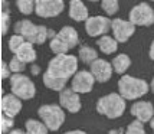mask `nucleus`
Here are the masks:
<instances>
[{"instance_id":"2f4dec72","label":"nucleus","mask_w":154,"mask_h":134,"mask_svg":"<svg viewBox=\"0 0 154 134\" xmlns=\"http://www.w3.org/2000/svg\"><path fill=\"white\" fill-rule=\"evenodd\" d=\"M0 74H2V79H10L12 76V71L6 62H2V67H0Z\"/></svg>"},{"instance_id":"5701e85b","label":"nucleus","mask_w":154,"mask_h":134,"mask_svg":"<svg viewBox=\"0 0 154 134\" xmlns=\"http://www.w3.org/2000/svg\"><path fill=\"white\" fill-rule=\"evenodd\" d=\"M49 48L55 55H68V51H69L68 43L60 38L59 35H56L54 39L49 40Z\"/></svg>"},{"instance_id":"9d476101","label":"nucleus","mask_w":154,"mask_h":134,"mask_svg":"<svg viewBox=\"0 0 154 134\" xmlns=\"http://www.w3.org/2000/svg\"><path fill=\"white\" fill-rule=\"evenodd\" d=\"M94 84H95L94 75L91 74L89 71H85V69L78 71L74 78L71 79V88L78 94L91 92L92 88H94Z\"/></svg>"},{"instance_id":"6ab92c4d","label":"nucleus","mask_w":154,"mask_h":134,"mask_svg":"<svg viewBox=\"0 0 154 134\" xmlns=\"http://www.w3.org/2000/svg\"><path fill=\"white\" fill-rule=\"evenodd\" d=\"M16 58H19L23 64H33L35 61H36V51H35L33 48V43H30V42H25L20 49L17 51V54L14 55Z\"/></svg>"},{"instance_id":"4be33fe9","label":"nucleus","mask_w":154,"mask_h":134,"mask_svg":"<svg viewBox=\"0 0 154 134\" xmlns=\"http://www.w3.org/2000/svg\"><path fill=\"white\" fill-rule=\"evenodd\" d=\"M48 127L39 120H27L25 123V134H48Z\"/></svg>"},{"instance_id":"6e6552de","label":"nucleus","mask_w":154,"mask_h":134,"mask_svg":"<svg viewBox=\"0 0 154 134\" xmlns=\"http://www.w3.org/2000/svg\"><path fill=\"white\" fill-rule=\"evenodd\" d=\"M65 9V3L62 0H36L35 13L39 17L49 19L59 16Z\"/></svg>"},{"instance_id":"bb28decb","label":"nucleus","mask_w":154,"mask_h":134,"mask_svg":"<svg viewBox=\"0 0 154 134\" xmlns=\"http://www.w3.org/2000/svg\"><path fill=\"white\" fill-rule=\"evenodd\" d=\"M25 42H26V39H25L23 36H20V35H12V36L9 38V51L16 55L17 51L20 49V46H22Z\"/></svg>"},{"instance_id":"aec40b11","label":"nucleus","mask_w":154,"mask_h":134,"mask_svg":"<svg viewBox=\"0 0 154 134\" xmlns=\"http://www.w3.org/2000/svg\"><path fill=\"white\" fill-rule=\"evenodd\" d=\"M58 35H59L60 38H62V39L68 43L69 49L75 48L76 45H78V42H79L78 32H76V29H75V27H72V26H63L59 32H58Z\"/></svg>"},{"instance_id":"7ed1b4c3","label":"nucleus","mask_w":154,"mask_h":134,"mask_svg":"<svg viewBox=\"0 0 154 134\" xmlns=\"http://www.w3.org/2000/svg\"><path fill=\"white\" fill-rule=\"evenodd\" d=\"M97 113L100 115H104L109 120L120 118L125 111V100L118 92H111L104 97H101L97 101Z\"/></svg>"},{"instance_id":"39448f33","label":"nucleus","mask_w":154,"mask_h":134,"mask_svg":"<svg viewBox=\"0 0 154 134\" xmlns=\"http://www.w3.org/2000/svg\"><path fill=\"white\" fill-rule=\"evenodd\" d=\"M9 85L12 94H14L20 100H32L36 94L33 81L25 74H13L9 79Z\"/></svg>"},{"instance_id":"e433bc0d","label":"nucleus","mask_w":154,"mask_h":134,"mask_svg":"<svg viewBox=\"0 0 154 134\" xmlns=\"http://www.w3.org/2000/svg\"><path fill=\"white\" fill-rule=\"evenodd\" d=\"M56 35H58V33H56L55 30H52V29H49V32H48V36H49V40H51V39H54V38H55V36H56Z\"/></svg>"},{"instance_id":"7c9ffc66","label":"nucleus","mask_w":154,"mask_h":134,"mask_svg":"<svg viewBox=\"0 0 154 134\" xmlns=\"http://www.w3.org/2000/svg\"><path fill=\"white\" fill-rule=\"evenodd\" d=\"M9 25H10V14L6 10H2V14H0V27H2V35L3 36L7 33Z\"/></svg>"},{"instance_id":"423d86ee","label":"nucleus","mask_w":154,"mask_h":134,"mask_svg":"<svg viewBox=\"0 0 154 134\" xmlns=\"http://www.w3.org/2000/svg\"><path fill=\"white\" fill-rule=\"evenodd\" d=\"M128 20L134 26H151L154 25V9L148 3L141 2L130 10Z\"/></svg>"},{"instance_id":"4468645a","label":"nucleus","mask_w":154,"mask_h":134,"mask_svg":"<svg viewBox=\"0 0 154 134\" xmlns=\"http://www.w3.org/2000/svg\"><path fill=\"white\" fill-rule=\"evenodd\" d=\"M22 100L17 98L14 94H6L2 98V114L6 117L14 118L22 111Z\"/></svg>"},{"instance_id":"393cba45","label":"nucleus","mask_w":154,"mask_h":134,"mask_svg":"<svg viewBox=\"0 0 154 134\" xmlns=\"http://www.w3.org/2000/svg\"><path fill=\"white\" fill-rule=\"evenodd\" d=\"M16 6H17L20 13L27 16V14H30L35 12L36 2H33V0H17V2H16Z\"/></svg>"},{"instance_id":"f8f14e48","label":"nucleus","mask_w":154,"mask_h":134,"mask_svg":"<svg viewBox=\"0 0 154 134\" xmlns=\"http://www.w3.org/2000/svg\"><path fill=\"white\" fill-rule=\"evenodd\" d=\"M130 114L140 123H150L154 118V105L150 101H135L130 108Z\"/></svg>"},{"instance_id":"a878e982","label":"nucleus","mask_w":154,"mask_h":134,"mask_svg":"<svg viewBox=\"0 0 154 134\" xmlns=\"http://www.w3.org/2000/svg\"><path fill=\"white\" fill-rule=\"evenodd\" d=\"M101 7L108 16H114L120 10V3L117 0H102L101 2Z\"/></svg>"},{"instance_id":"b1692460","label":"nucleus","mask_w":154,"mask_h":134,"mask_svg":"<svg viewBox=\"0 0 154 134\" xmlns=\"http://www.w3.org/2000/svg\"><path fill=\"white\" fill-rule=\"evenodd\" d=\"M48 32H49V29H48L46 26H43V25H38L36 33L33 35V38L29 40V42H30V43H33V45H43V43L49 39Z\"/></svg>"},{"instance_id":"f257e3e1","label":"nucleus","mask_w":154,"mask_h":134,"mask_svg":"<svg viewBox=\"0 0 154 134\" xmlns=\"http://www.w3.org/2000/svg\"><path fill=\"white\" fill-rule=\"evenodd\" d=\"M78 72V58L75 55H55L43 72V85L52 91L62 92L66 82Z\"/></svg>"},{"instance_id":"f03ea898","label":"nucleus","mask_w":154,"mask_h":134,"mask_svg":"<svg viewBox=\"0 0 154 134\" xmlns=\"http://www.w3.org/2000/svg\"><path fill=\"white\" fill-rule=\"evenodd\" d=\"M148 91H150V84H147V81L141 79V78H135L131 75H122L118 81V94L124 100L135 101L144 97Z\"/></svg>"},{"instance_id":"c85d7f7f","label":"nucleus","mask_w":154,"mask_h":134,"mask_svg":"<svg viewBox=\"0 0 154 134\" xmlns=\"http://www.w3.org/2000/svg\"><path fill=\"white\" fill-rule=\"evenodd\" d=\"M9 68H10V71L13 72V74H22L23 71H25V68H26V64H23L19 58H16L13 56L10 62H9Z\"/></svg>"},{"instance_id":"a19ab883","label":"nucleus","mask_w":154,"mask_h":134,"mask_svg":"<svg viewBox=\"0 0 154 134\" xmlns=\"http://www.w3.org/2000/svg\"><path fill=\"white\" fill-rule=\"evenodd\" d=\"M2 134H3V133H2Z\"/></svg>"},{"instance_id":"c9c22d12","label":"nucleus","mask_w":154,"mask_h":134,"mask_svg":"<svg viewBox=\"0 0 154 134\" xmlns=\"http://www.w3.org/2000/svg\"><path fill=\"white\" fill-rule=\"evenodd\" d=\"M63 134H87L84 130H71V131H66V133Z\"/></svg>"},{"instance_id":"cd10ccee","label":"nucleus","mask_w":154,"mask_h":134,"mask_svg":"<svg viewBox=\"0 0 154 134\" xmlns=\"http://www.w3.org/2000/svg\"><path fill=\"white\" fill-rule=\"evenodd\" d=\"M125 134H146V128H144V124L140 123V121H131L130 124L125 128Z\"/></svg>"},{"instance_id":"dca6fc26","label":"nucleus","mask_w":154,"mask_h":134,"mask_svg":"<svg viewBox=\"0 0 154 134\" xmlns=\"http://www.w3.org/2000/svg\"><path fill=\"white\" fill-rule=\"evenodd\" d=\"M36 29H38V25L32 23V20H29V19L17 20V22L14 23V26H13L14 35L23 36L27 42L33 38V35L36 33Z\"/></svg>"},{"instance_id":"f704fd0d","label":"nucleus","mask_w":154,"mask_h":134,"mask_svg":"<svg viewBox=\"0 0 154 134\" xmlns=\"http://www.w3.org/2000/svg\"><path fill=\"white\" fill-rule=\"evenodd\" d=\"M148 55H150V58L154 61V40L151 42V45H150V49H148Z\"/></svg>"},{"instance_id":"58836bf2","label":"nucleus","mask_w":154,"mask_h":134,"mask_svg":"<svg viewBox=\"0 0 154 134\" xmlns=\"http://www.w3.org/2000/svg\"><path fill=\"white\" fill-rule=\"evenodd\" d=\"M150 91L154 94V76H153V79H151V82H150Z\"/></svg>"},{"instance_id":"20e7f679","label":"nucleus","mask_w":154,"mask_h":134,"mask_svg":"<svg viewBox=\"0 0 154 134\" xmlns=\"http://www.w3.org/2000/svg\"><path fill=\"white\" fill-rule=\"evenodd\" d=\"M38 115L49 131H58L65 123V110L56 104L40 105L38 110Z\"/></svg>"},{"instance_id":"a211bd4d","label":"nucleus","mask_w":154,"mask_h":134,"mask_svg":"<svg viewBox=\"0 0 154 134\" xmlns=\"http://www.w3.org/2000/svg\"><path fill=\"white\" fill-rule=\"evenodd\" d=\"M97 46H98V49H100L102 54L112 55V54H115L117 49H118V42H117L112 36L105 35V36L98 38V40H97Z\"/></svg>"},{"instance_id":"412c9836","label":"nucleus","mask_w":154,"mask_h":134,"mask_svg":"<svg viewBox=\"0 0 154 134\" xmlns=\"http://www.w3.org/2000/svg\"><path fill=\"white\" fill-rule=\"evenodd\" d=\"M78 58H79L81 62H84V64L91 67L95 61L98 59V52L95 51L94 48L82 45V46H79V51H78Z\"/></svg>"},{"instance_id":"72a5a7b5","label":"nucleus","mask_w":154,"mask_h":134,"mask_svg":"<svg viewBox=\"0 0 154 134\" xmlns=\"http://www.w3.org/2000/svg\"><path fill=\"white\" fill-rule=\"evenodd\" d=\"M108 134H125V130L124 128H112L108 131Z\"/></svg>"},{"instance_id":"9b49d317","label":"nucleus","mask_w":154,"mask_h":134,"mask_svg":"<svg viewBox=\"0 0 154 134\" xmlns=\"http://www.w3.org/2000/svg\"><path fill=\"white\" fill-rule=\"evenodd\" d=\"M59 105L71 114L79 113L82 108L79 94L75 92L72 88H65L62 92H59Z\"/></svg>"},{"instance_id":"1a4fd4ad","label":"nucleus","mask_w":154,"mask_h":134,"mask_svg":"<svg viewBox=\"0 0 154 134\" xmlns=\"http://www.w3.org/2000/svg\"><path fill=\"white\" fill-rule=\"evenodd\" d=\"M111 30H112V38L118 43H124V42L130 40V38L134 35L135 26L130 20L117 17V19H112V22H111Z\"/></svg>"},{"instance_id":"c756f323","label":"nucleus","mask_w":154,"mask_h":134,"mask_svg":"<svg viewBox=\"0 0 154 134\" xmlns=\"http://www.w3.org/2000/svg\"><path fill=\"white\" fill-rule=\"evenodd\" d=\"M0 128H2V133L5 134L6 131H12L13 130V126H14V120L10 118V117H6L5 114H2V118H0Z\"/></svg>"},{"instance_id":"2eb2a0df","label":"nucleus","mask_w":154,"mask_h":134,"mask_svg":"<svg viewBox=\"0 0 154 134\" xmlns=\"http://www.w3.org/2000/svg\"><path fill=\"white\" fill-rule=\"evenodd\" d=\"M69 17L75 22H87L91 16L88 7L81 0H71L69 2Z\"/></svg>"},{"instance_id":"ddd939ff","label":"nucleus","mask_w":154,"mask_h":134,"mask_svg":"<svg viewBox=\"0 0 154 134\" xmlns=\"http://www.w3.org/2000/svg\"><path fill=\"white\" fill-rule=\"evenodd\" d=\"M112 71H114V69H112L111 62H108V61H105V59H101V58H98V59L89 67V72L94 75L95 81L100 82V84L108 82V81L111 79Z\"/></svg>"},{"instance_id":"0eeeda50","label":"nucleus","mask_w":154,"mask_h":134,"mask_svg":"<svg viewBox=\"0 0 154 134\" xmlns=\"http://www.w3.org/2000/svg\"><path fill=\"white\" fill-rule=\"evenodd\" d=\"M111 22L112 20L107 16H101V14L91 16L85 22V32L88 36H92V38L105 36L107 32H109V29H111Z\"/></svg>"},{"instance_id":"f3484780","label":"nucleus","mask_w":154,"mask_h":134,"mask_svg":"<svg viewBox=\"0 0 154 134\" xmlns=\"http://www.w3.org/2000/svg\"><path fill=\"white\" fill-rule=\"evenodd\" d=\"M112 69L115 74L118 75H125V72L128 71V68L131 67V58L127 54H118L112 58Z\"/></svg>"},{"instance_id":"ea45409f","label":"nucleus","mask_w":154,"mask_h":134,"mask_svg":"<svg viewBox=\"0 0 154 134\" xmlns=\"http://www.w3.org/2000/svg\"><path fill=\"white\" fill-rule=\"evenodd\" d=\"M150 127H151V130L154 131V118H153L151 121H150Z\"/></svg>"},{"instance_id":"473e14b6","label":"nucleus","mask_w":154,"mask_h":134,"mask_svg":"<svg viewBox=\"0 0 154 134\" xmlns=\"http://www.w3.org/2000/svg\"><path fill=\"white\" fill-rule=\"evenodd\" d=\"M30 72L32 75H39L40 74V67L38 64H32V67H30Z\"/></svg>"},{"instance_id":"4c0bfd02","label":"nucleus","mask_w":154,"mask_h":134,"mask_svg":"<svg viewBox=\"0 0 154 134\" xmlns=\"http://www.w3.org/2000/svg\"><path fill=\"white\" fill-rule=\"evenodd\" d=\"M9 134H25V131H23V130H20V128H13Z\"/></svg>"}]
</instances>
